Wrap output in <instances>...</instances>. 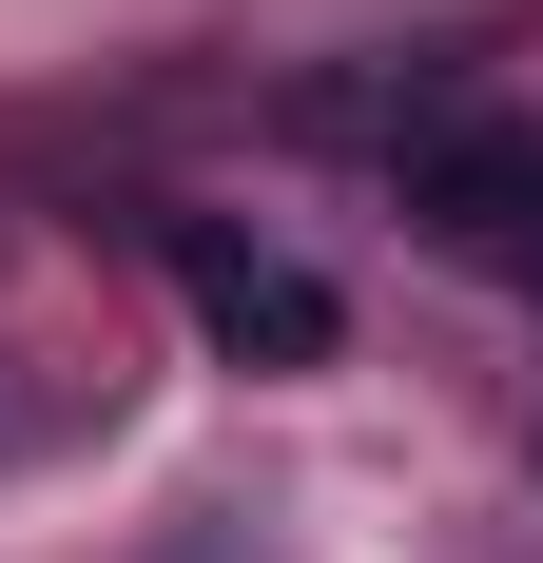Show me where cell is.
Instances as JSON below:
<instances>
[{
    "mask_svg": "<svg viewBox=\"0 0 543 563\" xmlns=\"http://www.w3.org/2000/svg\"><path fill=\"white\" fill-rule=\"evenodd\" d=\"M175 311H195L233 369H330V350H350L330 273H311V253H272V233H233V214H175Z\"/></svg>",
    "mask_w": 543,
    "mask_h": 563,
    "instance_id": "obj_1",
    "label": "cell"
},
{
    "mask_svg": "<svg viewBox=\"0 0 543 563\" xmlns=\"http://www.w3.org/2000/svg\"><path fill=\"white\" fill-rule=\"evenodd\" d=\"M408 214L466 233L486 273H543V117H446L428 175H408Z\"/></svg>",
    "mask_w": 543,
    "mask_h": 563,
    "instance_id": "obj_2",
    "label": "cell"
}]
</instances>
